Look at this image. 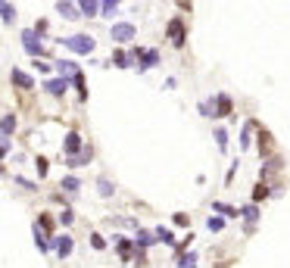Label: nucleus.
<instances>
[{"label":"nucleus","mask_w":290,"mask_h":268,"mask_svg":"<svg viewBox=\"0 0 290 268\" xmlns=\"http://www.w3.org/2000/svg\"><path fill=\"white\" fill-rule=\"evenodd\" d=\"M78 187H81V181H78L75 175H69V178H63V190H66V193H75Z\"/></svg>","instance_id":"23"},{"label":"nucleus","mask_w":290,"mask_h":268,"mask_svg":"<svg viewBox=\"0 0 290 268\" xmlns=\"http://www.w3.org/2000/svg\"><path fill=\"white\" fill-rule=\"evenodd\" d=\"M119 253H122V259H128V256H131V240L122 237V240H119Z\"/></svg>","instance_id":"32"},{"label":"nucleus","mask_w":290,"mask_h":268,"mask_svg":"<svg viewBox=\"0 0 290 268\" xmlns=\"http://www.w3.org/2000/svg\"><path fill=\"white\" fill-rule=\"evenodd\" d=\"M16 181H19V187H25V190H34V184H31V181H25V178H16Z\"/></svg>","instance_id":"37"},{"label":"nucleus","mask_w":290,"mask_h":268,"mask_svg":"<svg viewBox=\"0 0 290 268\" xmlns=\"http://www.w3.org/2000/svg\"><path fill=\"white\" fill-rule=\"evenodd\" d=\"M72 53H94V38L90 34H72V38H60Z\"/></svg>","instance_id":"1"},{"label":"nucleus","mask_w":290,"mask_h":268,"mask_svg":"<svg viewBox=\"0 0 290 268\" xmlns=\"http://www.w3.org/2000/svg\"><path fill=\"white\" fill-rule=\"evenodd\" d=\"M13 131H16V116H13V113H7L4 119H0V134H4V140H7Z\"/></svg>","instance_id":"14"},{"label":"nucleus","mask_w":290,"mask_h":268,"mask_svg":"<svg viewBox=\"0 0 290 268\" xmlns=\"http://www.w3.org/2000/svg\"><path fill=\"white\" fill-rule=\"evenodd\" d=\"M150 243H156L153 231H137V237H134V246H137V249H147Z\"/></svg>","instance_id":"15"},{"label":"nucleus","mask_w":290,"mask_h":268,"mask_svg":"<svg viewBox=\"0 0 290 268\" xmlns=\"http://www.w3.org/2000/svg\"><path fill=\"white\" fill-rule=\"evenodd\" d=\"M7 150H10V140H0V159L7 156Z\"/></svg>","instance_id":"38"},{"label":"nucleus","mask_w":290,"mask_h":268,"mask_svg":"<svg viewBox=\"0 0 290 268\" xmlns=\"http://www.w3.org/2000/svg\"><path fill=\"white\" fill-rule=\"evenodd\" d=\"M63 150H66L69 156H78V153H81V134H78V131H69L66 140H63Z\"/></svg>","instance_id":"6"},{"label":"nucleus","mask_w":290,"mask_h":268,"mask_svg":"<svg viewBox=\"0 0 290 268\" xmlns=\"http://www.w3.org/2000/svg\"><path fill=\"white\" fill-rule=\"evenodd\" d=\"M253 128H256V125H253V122H247V125H244V137H240V150H247V147H250V134H253Z\"/></svg>","instance_id":"28"},{"label":"nucleus","mask_w":290,"mask_h":268,"mask_svg":"<svg viewBox=\"0 0 290 268\" xmlns=\"http://www.w3.org/2000/svg\"><path fill=\"white\" fill-rule=\"evenodd\" d=\"M97 190H100V196H113L116 193L113 181H106V178H100V181H97Z\"/></svg>","instance_id":"24"},{"label":"nucleus","mask_w":290,"mask_h":268,"mask_svg":"<svg viewBox=\"0 0 290 268\" xmlns=\"http://www.w3.org/2000/svg\"><path fill=\"white\" fill-rule=\"evenodd\" d=\"M10 78H13V84L16 87H22V91H28V87H34V81L22 72V69H13V72H10Z\"/></svg>","instance_id":"10"},{"label":"nucleus","mask_w":290,"mask_h":268,"mask_svg":"<svg viewBox=\"0 0 290 268\" xmlns=\"http://www.w3.org/2000/svg\"><path fill=\"white\" fill-rule=\"evenodd\" d=\"M34 166H38V175H41V178H44V175H47V169H50L44 156H38V163H34Z\"/></svg>","instance_id":"33"},{"label":"nucleus","mask_w":290,"mask_h":268,"mask_svg":"<svg viewBox=\"0 0 290 268\" xmlns=\"http://www.w3.org/2000/svg\"><path fill=\"white\" fill-rule=\"evenodd\" d=\"M60 222H63V225H72V222H75V216H72V209L60 212Z\"/></svg>","instance_id":"34"},{"label":"nucleus","mask_w":290,"mask_h":268,"mask_svg":"<svg viewBox=\"0 0 290 268\" xmlns=\"http://www.w3.org/2000/svg\"><path fill=\"white\" fill-rule=\"evenodd\" d=\"M212 212H222V219H237L240 216V212L234 206H228V203H212Z\"/></svg>","instance_id":"17"},{"label":"nucleus","mask_w":290,"mask_h":268,"mask_svg":"<svg viewBox=\"0 0 290 268\" xmlns=\"http://www.w3.org/2000/svg\"><path fill=\"white\" fill-rule=\"evenodd\" d=\"M131 60H134V50H131V53H122V50H116V57H113V63H116L119 69H128V66H131Z\"/></svg>","instance_id":"20"},{"label":"nucleus","mask_w":290,"mask_h":268,"mask_svg":"<svg viewBox=\"0 0 290 268\" xmlns=\"http://www.w3.org/2000/svg\"><path fill=\"white\" fill-rule=\"evenodd\" d=\"M175 225H181V228H184V225H190V219L184 216V212H175Z\"/></svg>","instance_id":"35"},{"label":"nucleus","mask_w":290,"mask_h":268,"mask_svg":"<svg viewBox=\"0 0 290 268\" xmlns=\"http://www.w3.org/2000/svg\"><path fill=\"white\" fill-rule=\"evenodd\" d=\"M265 196H268V187H265V184H256V190H253V206H256V203H262Z\"/></svg>","instance_id":"27"},{"label":"nucleus","mask_w":290,"mask_h":268,"mask_svg":"<svg viewBox=\"0 0 290 268\" xmlns=\"http://www.w3.org/2000/svg\"><path fill=\"white\" fill-rule=\"evenodd\" d=\"M153 237H156L159 243H166V246H175V234H172L169 228H156V231H153Z\"/></svg>","instance_id":"18"},{"label":"nucleus","mask_w":290,"mask_h":268,"mask_svg":"<svg viewBox=\"0 0 290 268\" xmlns=\"http://www.w3.org/2000/svg\"><path fill=\"white\" fill-rule=\"evenodd\" d=\"M66 87H69V78H50V81H44V91L53 94V97H63Z\"/></svg>","instance_id":"8"},{"label":"nucleus","mask_w":290,"mask_h":268,"mask_svg":"<svg viewBox=\"0 0 290 268\" xmlns=\"http://www.w3.org/2000/svg\"><path fill=\"white\" fill-rule=\"evenodd\" d=\"M0 19H4L7 25H10V22H16V7H13V4H4V0H0Z\"/></svg>","instance_id":"19"},{"label":"nucleus","mask_w":290,"mask_h":268,"mask_svg":"<svg viewBox=\"0 0 290 268\" xmlns=\"http://www.w3.org/2000/svg\"><path fill=\"white\" fill-rule=\"evenodd\" d=\"M22 47H25V53H31V57H44V44L38 41V34H34L31 28L22 31Z\"/></svg>","instance_id":"2"},{"label":"nucleus","mask_w":290,"mask_h":268,"mask_svg":"<svg viewBox=\"0 0 290 268\" xmlns=\"http://www.w3.org/2000/svg\"><path fill=\"white\" fill-rule=\"evenodd\" d=\"M57 13H63L66 19H78V7L75 4H66V0H63V4H57Z\"/></svg>","instance_id":"21"},{"label":"nucleus","mask_w":290,"mask_h":268,"mask_svg":"<svg viewBox=\"0 0 290 268\" xmlns=\"http://www.w3.org/2000/svg\"><path fill=\"white\" fill-rule=\"evenodd\" d=\"M90 243H94V249H103V246H106V240H103L100 234H94V237H90Z\"/></svg>","instance_id":"36"},{"label":"nucleus","mask_w":290,"mask_h":268,"mask_svg":"<svg viewBox=\"0 0 290 268\" xmlns=\"http://www.w3.org/2000/svg\"><path fill=\"white\" fill-rule=\"evenodd\" d=\"M53 249H57V256L60 259H66L69 253H72V246H75V243H72V237L69 234H63V237H53V243H50Z\"/></svg>","instance_id":"7"},{"label":"nucleus","mask_w":290,"mask_h":268,"mask_svg":"<svg viewBox=\"0 0 290 268\" xmlns=\"http://www.w3.org/2000/svg\"><path fill=\"white\" fill-rule=\"evenodd\" d=\"M72 84L78 87V97H81V100H87V87H84V75H81V72H78V75H72Z\"/></svg>","instance_id":"25"},{"label":"nucleus","mask_w":290,"mask_h":268,"mask_svg":"<svg viewBox=\"0 0 290 268\" xmlns=\"http://www.w3.org/2000/svg\"><path fill=\"white\" fill-rule=\"evenodd\" d=\"M90 156H94V153H90V147H81V153H78V156H69V159H66V166L78 169V166H84V163H87Z\"/></svg>","instance_id":"11"},{"label":"nucleus","mask_w":290,"mask_h":268,"mask_svg":"<svg viewBox=\"0 0 290 268\" xmlns=\"http://www.w3.org/2000/svg\"><path fill=\"white\" fill-rule=\"evenodd\" d=\"M116 10H119L116 0H103L100 4V16H116Z\"/></svg>","instance_id":"26"},{"label":"nucleus","mask_w":290,"mask_h":268,"mask_svg":"<svg viewBox=\"0 0 290 268\" xmlns=\"http://www.w3.org/2000/svg\"><path fill=\"white\" fill-rule=\"evenodd\" d=\"M178 268H197V253H178Z\"/></svg>","instance_id":"22"},{"label":"nucleus","mask_w":290,"mask_h":268,"mask_svg":"<svg viewBox=\"0 0 290 268\" xmlns=\"http://www.w3.org/2000/svg\"><path fill=\"white\" fill-rule=\"evenodd\" d=\"M215 144H219V150H225V147H228V131H225V128L215 131Z\"/></svg>","instance_id":"30"},{"label":"nucleus","mask_w":290,"mask_h":268,"mask_svg":"<svg viewBox=\"0 0 290 268\" xmlns=\"http://www.w3.org/2000/svg\"><path fill=\"white\" fill-rule=\"evenodd\" d=\"M169 38H172L175 47H184L187 31H184V22H181V19H172V22H169Z\"/></svg>","instance_id":"5"},{"label":"nucleus","mask_w":290,"mask_h":268,"mask_svg":"<svg viewBox=\"0 0 290 268\" xmlns=\"http://www.w3.org/2000/svg\"><path fill=\"white\" fill-rule=\"evenodd\" d=\"M57 72L63 78H69V75H78V66L72 63V60H57Z\"/></svg>","instance_id":"12"},{"label":"nucleus","mask_w":290,"mask_h":268,"mask_svg":"<svg viewBox=\"0 0 290 268\" xmlns=\"http://www.w3.org/2000/svg\"><path fill=\"white\" fill-rule=\"evenodd\" d=\"M206 225H209V231L215 234V231H222V228H225V219H222V216H212V219H209Z\"/></svg>","instance_id":"29"},{"label":"nucleus","mask_w":290,"mask_h":268,"mask_svg":"<svg viewBox=\"0 0 290 268\" xmlns=\"http://www.w3.org/2000/svg\"><path fill=\"white\" fill-rule=\"evenodd\" d=\"M97 13H100L97 0H81V4H78V16H97Z\"/></svg>","instance_id":"16"},{"label":"nucleus","mask_w":290,"mask_h":268,"mask_svg":"<svg viewBox=\"0 0 290 268\" xmlns=\"http://www.w3.org/2000/svg\"><path fill=\"white\" fill-rule=\"evenodd\" d=\"M237 212L247 219V231H253V222L259 219V206H253V203H250V206H244V209H237Z\"/></svg>","instance_id":"13"},{"label":"nucleus","mask_w":290,"mask_h":268,"mask_svg":"<svg viewBox=\"0 0 290 268\" xmlns=\"http://www.w3.org/2000/svg\"><path fill=\"white\" fill-rule=\"evenodd\" d=\"M134 60H140V72H147V69H153L159 63V53L156 50H134Z\"/></svg>","instance_id":"4"},{"label":"nucleus","mask_w":290,"mask_h":268,"mask_svg":"<svg viewBox=\"0 0 290 268\" xmlns=\"http://www.w3.org/2000/svg\"><path fill=\"white\" fill-rule=\"evenodd\" d=\"M200 113H203L206 119H212V116H215V106H212V100H203V103H200Z\"/></svg>","instance_id":"31"},{"label":"nucleus","mask_w":290,"mask_h":268,"mask_svg":"<svg viewBox=\"0 0 290 268\" xmlns=\"http://www.w3.org/2000/svg\"><path fill=\"white\" fill-rule=\"evenodd\" d=\"M212 106H215V116H231V97L228 94H215V100H212Z\"/></svg>","instance_id":"9"},{"label":"nucleus","mask_w":290,"mask_h":268,"mask_svg":"<svg viewBox=\"0 0 290 268\" xmlns=\"http://www.w3.org/2000/svg\"><path fill=\"white\" fill-rule=\"evenodd\" d=\"M110 34H113V41H116V44H128L137 31H134V25H131V22H116Z\"/></svg>","instance_id":"3"}]
</instances>
